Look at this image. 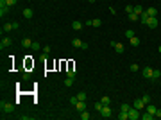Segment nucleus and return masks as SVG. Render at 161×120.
Instances as JSON below:
<instances>
[{
    "instance_id": "obj_5",
    "label": "nucleus",
    "mask_w": 161,
    "mask_h": 120,
    "mask_svg": "<svg viewBox=\"0 0 161 120\" xmlns=\"http://www.w3.org/2000/svg\"><path fill=\"white\" fill-rule=\"evenodd\" d=\"M132 108H136V109H140V111H141V109L145 108V102H143L141 99H136V100H132Z\"/></svg>"
},
{
    "instance_id": "obj_32",
    "label": "nucleus",
    "mask_w": 161,
    "mask_h": 120,
    "mask_svg": "<svg viewBox=\"0 0 161 120\" xmlns=\"http://www.w3.org/2000/svg\"><path fill=\"white\" fill-rule=\"evenodd\" d=\"M125 13H127V14L134 13V5H125Z\"/></svg>"
},
{
    "instance_id": "obj_12",
    "label": "nucleus",
    "mask_w": 161,
    "mask_h": 120,
    "mask_svg": "<svg viewBox=\"0 0 161 120\" xmlns=\"http://www.w3.org/2000/svg\"><path fill=\"white\" fill-rule=\"evenodd\" d=\"M149 18H150V16H149V14H147L145 11H143V13L140 14V22H141L143 25H147V22H149Z\"/></svg>"
},
{
    "instance_id": "obj_22",
    "label": "nucleus",
    "mask_w": 161,
    "mask_h": 120,
    "mask_svg": "<svg viewBox=\"0 0 161 120\" xmlns=\"http://www.w3.org/2000/svg\"><path fill=\"white\" fill-rule=\"evenodd\" d=\"M72 45H74V47H75V48H80V47H82V41H80L79 38H75V40L72 41Z\"/></svg>"
},
{
    "instance_id": "obj_40",
    "label": "nucleus",
    "mask_w": 161,
    "mask_h": 120,
    "mask_svg": "<svg viewBox=\"0 0 161 120\" xmlns=\"http://www.w3.org/2000/svg\"><path fill=\"white\" fill-rule=\"evenodd\" d=\"M16 2H18V0H5V4H7V5H11V7H13Z\"/></svg>"
},
{
    "instance_id": "obj_25",
    "label": "nucleus",
    "mask_w": 161,
    "mask_h": 120,
    "mask_svg": "<svg viewBox=\"0 0 161 120\" xmlns=\"http://www.w3.org/2000/svg\"><path fill=\"white\" fill-rule=\"evenodd\" d=\"M154 118V115H150V113H143L141 115V120H152Z\"/></svg>"
},
{
    "instance_id": "obj_45",
    "label": "nucleus",
    "mask_w": 161,
    "mask_h": 120,
    "mask_svg": "<svg viewBox=\"0 0 161 120\" xmlns=\"http://www.w3.org/2000/svg\"><path fill=\"white\" fill-rule=\"evenodd\" d=\"M158 50H159V54H161V45H159V48H158Z\"/></svg>"
},
{
    "instance_id": "obj_20",
    "label": "nucleus",
    "mask_w": 161,
    "mask_h": 120,
    "mask_svg": "<svg viewBox=\"0 0 161 120\" xmlns=\"http://www.w3.org/2000/svg\"><path fill=\"white\" fill-rule=\"evenodd\" d=\"M113 48H115L118 54H122V52H123V45H122V43H115V47H113Z\"/></svg>"
},
{
    "instance_id": "obj_7",
    "label": "nucleus",
    "mask_w": 161,
    "mask_h": 120,
    "mask_svg": "<svg viewBox=\"0 0 161 120\" xmlns=\"http://www.w3.org/2000/svg\"><path fill=\"white\" fill-rule=\"evenodd\" d=\"M152 72H154V68H149V66H145L141 74H143V77H145V79H152Z\"/></svg>"
},
{
    "instance_id": "obj_35",
    "label": "nucleus",
    "mask_w": 161,
    "mask_h": 120,
    "mask_svg": "<svg viewBox=\"0 0 161 120\" xmlns=\"http://www.w3.org/2000/svg\"><path fill=\"white\" fill-rule=\"evenodd\" d=\"M141 100H143V102H145V106H147V104L150 102V97H149V93H145V95L141 97Z\"/></svg>"
},
{
    "instance_id": "obj_38",
    "label": "nucleus",
    "mask_w": 161,
    "mask_h": 120,
    "mask_svg": "<svg viewBox=\"0 0 161 120\" xmlns=\"http://www.w3.org/2000/svg\"><path fill=\"white\" fill-rule=\"evenodd\" d=\"M131 70H132V72H138V70H140V66H138L136 63H132V65H131Z\"/></svg>"
},
{
    "instance_id": "obj_31",
    "label": "nucleus",
    "mask_w": 161,
    "mask_h": 120,
    "mask_svg": "<svg viewBox=\"0 0 161 120\" xmlns=\"http://www.w3.org/2000/svg\"><path fill=\"white\" fill-rule=\"evenodd\" d=\"M77 99L79 100H86V91H79L77 93Z\"/></svg>"
},
{
    "instance_id": "obj_37",
    "label": "nucleus",
    "mask_w": 161,
    "mask_h": 120,
    "mask_svg": "<svg viewBox=\"0 0 161 120\" xmlns=\"http://www.w3.org/2000/svg\"><path fill=\"white\" fill-rule=\"evenodd\" d=\"M129 109H131L129 104H122V106H120V111H129Z\"/></svg>"
},
{
    "instance_id": "obj_4",
    "label": "nucleus",
    "mask_w": 161,
    "mask_h": 120,
    "mask_svg": "<svg viewBox=\"0 0 161 120\" xmlns=\"http://www.w3.org/2000/svg\"><path fill=\"white\" fill-rule=\"evenodd\" d=\"M9 9H11V5H7L5 0H0V16H5L9 13Z\"/></svg>"
},
{
    "instance_id": "obj_2",
    "label": "nucleus",
    "mask_w": 161,
    "mask_h": 120,
    "mask_svg": "<svg viewBox=\"0 0 161 120\" xmlns=\"http://www.w3.org/2000/svg\"><path fill=\"white\" fill-rule=\"evenodd\" d=\"M127 113H129V120H138V118H141L140 109H136V108H132V106H131V109H129Z\"/></svg>"
},
{
    "instance_id": "obj_15",
    "label": "nucleus",
    "mask_w": 161,
    "mask_h": 120,
    "mask_svg": "<svg viewBox=\"0 0 161 120\" xmlns=\"http://www.w3.org/2000/svg\"><path fill=\"white\" fill-rule=\"evenodd\" d=\"M145 13H147L149 16H156V14H158V9H156V7H149V9H145Z\"/></svg>"
},
{
    "instance_id": "obj_11",
    "label": "nucleus",
    "mask_w": 161,
    "mask_h": 120,
    "mask_svg": "<svg viewBox=\"0 0 161 120\" xmlns=\"http://www.w3.org/2000/svg\"><path fill=\"white\" fill-rule=\"evenodd\" d=\"M72 29H75V31H82V22L74 20V22H72Z\"/></svg>"
},
{
    "instance_id": "obj_13",
    "label": "nucleus",
    "mask_w": 161,
    "mask_h": 120,
    "mask_svg": "<svg viewBox=\"0 0 161 120\" xmlns=\"http://www.w3.org/2000/svg\"><path fill=\"white\" fill-rule=\"evenodd\" d=\"M145 108H147V113H150V115H156V109H158V108H156L154 104H150V102H149Z\"/></svg>"
},
{
    "instance_id": "obj_42",
    "label": "nucleus",
    "mask_w": 161,
    "mask_h": 120,
    "mask_svg": "<svg viewBox=\"0 0 161 120\" xmlns=\"http://www.w3.org/2000/svg\"><path fill=\"white\" fill-rule=\"evenodd\" d=\"M154 117H158V118H161V109H159V108L156 109V115H154Z\"/></svg>"
},
{
    "instance_id": "obj_34",
    "label": "nucleus",
    "mask_w": 161,
    "mask_h": 120,
    "mask_svg": "<svg viewBox=\"0 0 161 120\" xmlns=\"http://www.w3.org/2000/svg\"><path fill=\"white\" fill-rule=\"evenodd\" d=\"M66 74H68V77H72V79H75V74H77V72H75L74 68H70V70H68Z\"/></svg>"
},
{
    "instance_id": "obj_29",
    "label": "nucleus",
    "mask_w": 161,
    "mask_h": 120,
    "mask_svg": "<svg viewBox=\"0 0 161 120\" xmlns=\"http://www.w3.org/2000/svg\"><path fill=\"white\" fill-rule=\"evenodd\" d=\"M80 118H82V120H88V118H90V113H88L86 109H84V111H80Z\"/></svg>"
},
{
    "instance_id": "obj_8",
    "label": "nucleus",
    "mask_w": 161,
    "mask_h": 120,
    "mask_svg": "<svg viewBox=\"0 0 161 120\" xmlns=\"http://www.w3.org/2000/svg\"><path fill=\"white\" fill-rule=\"evenodd\" d=\"M11 43H13V41H11V38H2V41H0V48H2V50H4V48H7Z\"/></svg>"
},
{
    "instance_id": "obj_27",
    "label": "nucleus",
    "mask_w": 161,
    "mask_h": 120,
    "mask_svg": "<svg viewBox=\"0 0 161 120\" xmlns=\"http://www.w3.org/2000/svg\"><path fill=\"white\" fill-rule=\"evenodd\" d=\"M100 102H102V104H111V99H109L108 95H104V97L100 99Z\"/></svg>"
},
{
    "instance_id": "obj_41",
    "label": "nucleus",
    "mask_w": 161,
    "mask_h": 120,
    "mask_svg": "<svg viewBox=\"0 0 161 120\" xmlns=\"http://www.w3.org/2000/svg\"><path fill=\"white\" fill-rule=\"evenodd\" d=\"M29 77H31L29 72H23V81H29Z\"/></svg>"
},
{
    "instance_id": "obj_26",
    "label": "nucleus",
    "mask_w": 161,
    "mask_h": 120,
    "mask_svg": "<svg viewBox=\"0 0 161 120\" xmlns=\"http://www.w3.org/2000/svg\"><path fill=\"white\" fill-rule=\"evenodd\" d=\"M134 36H136V34H134V31H131V29H129V31H125V38H129V40H131V38H134Z\"/></svg>"
},
{
    "instance_id": "obj_16",
    "label": "nucleus",
    "mask_w": 161,
    "mask_h": 120,
    "mask_svg": "<svg viewBox=\"0 0 161 120\" xmlns=\"http://www.w3.org/2000/svg\"><path fill=\"white\" fill-rule=\"evenodd\" d=\"M129 43H131L132 47H138L141 41H140V38H138V36H134V38H131V40H129Z\"/></svg>"
},
{
    "instance_id": "obj_6",
    "label": "nucleus",
    "mask_w": 161,
    "mask_h": 120,
    "mask_svg": "<svg viewBox=\"0 0 161 120\" xmlns=\"http://www.w3.org/2000/svg\"><path fill=\"white\" fill-rule=\"evenodd\" d=\"M147 27L156 29V27H158V18H156V16H150V18H149V22H147Z\"/></svg>"
},
{
    "instance_id": "obj_24",
    "label": "nucleus",
    "mask_w": 161,
    "mask_h": 120,
    "mask_svg": "<svg viewBox=\"0 0 161 120\" xmlns=\"http://www.w3.org/2000/svg\"><path fill=\"white\" fill-rule=\"evenodd\" d=\"M102 25V22L99 20V18H95V20H91V27H100Z\"/></svg>"
},
{
    "instance_id": "obj_44",
    "label": "nucleus",
    "mask_w": 161,
    "mask_h": 120,
    "mask_svg": "<svg viewBox=\"0 0 161 120\" xmlns=\"http://www.w3.org/2000/svg\"><path fill=\"white\" fill-rule=\"evenodd\" d=\"M93 2H97V0H90V4H93Z\"/></svg>"
},
{
    "instance_id": "obj_9",
    "label": "nucleus",
    "mask_w": 161,
    "mask_h": 120,
    "mask_svg": "<svg viewBox=\"0 0 161 120\" xmlns=\"http://www.w3.org/2000/svg\"><path fill=\"white\" fill-rule=\"evenodd\" d=\"M75 109H77V111H84V109H86V100H77Z\"/></svg>"
},
{
    "instance_id": "obj_21",
    "label": "nucleus",
    "mask_w": 161,
    "mask_h": 120,
    "mask_svg": "<svg viewBox=\"0 0 161 120\" xmlns=\"http://www.w3.org/2000/svg\"><path fill=\"white\" fill-rule=\"evenodd\" d=\"M161 77V70H154L152 72V81H158Z\"/></svg>"
},
{
    "instance_id": "obj_17",
    "label": "nucleus",
    "mask_w": 161,
    "mask_h": 120,
    "mask_svg": "<svg viewBox=\"0 0 161 120\" xmlns=\"http://www.w3.org/2000/svg\"><path fill=\"white\" fill-rule=\"evenodd\" d=\"M127 18H129L131 22H138V20H140V14H136V13H131V14H127Z\"/></svg>"
},
{
    "instance_id": "obj_36",
    "label": "nucleus",
    "mask_w": 161,
    "mask_h": 120,
    "mask_svg": "<svg viewBox=\"0 0 161 120\" xmlns=\"http://www.w3.org/2000/svg\"><path fill=\"white\" fill-rule=\"evenodd\" d=\"M31 48H32V50H40V48H43V47H41L40 43H36V41H32V47H31Z\"/></svg>"
},
{
    "instance_id": "obj_3",
    "label": "nucleus",
    "mask_w": 161,
    "mask_h": 120,
    "mask_svg": "<svg viewBox=\"0 0 161 120\" xmlns=\"http://www.w3.org/2000/svg\"><path fill=\"white\" fill-rule=\"evenodd\" d=\"M100 115H102L104 118H109V117L113 115V109L109 108V104H104V106H102V109H100Z\"/></svg>"
},
{
    "instance_id": "obj_18",
    "label": "nucleus",
    "mask_w": 161,
    "mask_h": 120,
    "mask_svg": "<svg viewBox=\"0 0 161 120\" xmlns=\"http://www.w3.org/2000/svg\"><path fill=\"white\" fill-rule=\"evenodd\" d=\"M9 31H13V23H4L2 32H9Z\"/></svg>"
},
{
    "instance_id": "obj_43",
    "label": "nucleus",
    "mask_w": 161,
    "mask_h": 120,
    "mask_svg": "<svg viewBox=\"0 0 161 120\" xmlns=\"http://www.w3.org/2000/svg\"><path fill=\"white\" fill-rule=\"evenodd\" d=\"M20 118L22 120H31V117H27V115H20Z\"/></svg>"
},
{
    "instance_id": "obj_10",
    "label": "nucleus",
    "mask_w": 161,
    "mask_h": 120,
    "mask_svg": "<svg viewBox=\"0 0 161 120\" xmlns=\"http://www.w3.org/2000/svg\"><path fill=\"white\" fill-rule=\"evenodd\" d=\"M22 14H23V16H25V18H27V20H31V18H32V14H34V13H32V9H31V7H25V9H23V13H22Z\"/></svg>"
},
{
    "instance_id": "obj_14",
    "label": "nucleus",
    "mask_w": 161,
    "mask_h": 120,
    "mask_svg": "<svg viewBox=\"0 0 161 120\" xmlns=\"http://www.w3.org/2000/svg\"><path fill=\"white\" fill-rule=\"evenodd\" d=\"M22 45H23L25 48H31V47H32V40H31V38H23V40H22Z\"/></svg>"
},
{
    "instance_id": "obj_1",
    "label": "nucleus",
    "mask_w": 161,
    "mask_h": 120,
    "mask_svg": "<svg viewBox=\"0 0 161 120\" xmlns=\"http://www.w3.org/2000/svg\"><path fill=\"white\" fill-rule=\"evenodd\" d=\"M0 109H2V113H13V111H14V106H13L11 102L2 100V102H0Z\"/></svg>"
},
{
    "instance_id": "obj_28",
    "label": "nucleus",
    "mask_w": 161,
    "mask_h": 120,
    "mask_svg": "<svg viewBox=\"0 0 161 120\" xmlns=\"http://www.w3.org/2000/svg\"><path fill=\"white\" fill-rule=\"evenodd\" d=\"M102 106H104V104H102V102H100V100H99V102H95V104H93V108H95V111H100V109H102Z\"/></svg>"
},
{
    "instance_id": "obj_19",
    "label": "nucleus",
    "mask_w": 161,
    "mask_h": 120,
    "mask_svg": "<svg viewBox=\"0 0 161 120\" xmlns=\"http://www.w3.org/2000/svg\"><path fill=\"white\" fill-rule=\"evenodd\" d=\"M118 118L120 120H129V113H127V111H120V113H118Z\"/></svg>"
},
{
    "instance_id": "obj_33",
    "label": "nucleus",
    "mask_w": 161,
    "mask_h": 120,
    "mask_svg": "<svg viewBox=\"0 0 161 120\" xmlns=\"http://www.w3.org/2000/svg\"><path fill=\"white\" fill-rule=\"evenodd\" d=\"M41 50H43V52H45V56H48V54H50V50H52V48H50V45H45V47H43V48H41Z\"/></svg>"
},
{
    "instance_id": "obj_39",
    "label": "nucleus",
    "mask_w": 161,
    "mask_h": 120,
    "mask_svg": "<svg viewBox=\"0 0 161 120\" xmlns=\"http://www.w3.org/2000/svg\"><path fill=\"white\" fill-rule=\"evenodd\" d=\"M77 100H79L77 97H72V99H70V104H72V106H75V104H77Z\"/></svg>"
},
{
    "instance_id": "obj_23",
    "label": "nucleus",
    "mask_w": 161,
    "mask_h": 120,
    "mask_svg": "<svg viewBox=\"0 0 161 120\" xmlns=\"http://www.w3.org/2000/svg\"><path fill=\"white\" fill-rule=\"evenodd\" d=\"M143 11H145V9H143V7H141L140 4H138V5H134V13H136V14H141Z\"/></svg>"
},
{
    "instance_id": "obj_30",
    "label": "nucleus",
    "mask_w": 161,
    "mask_h": 120,
    "mask_svg": "<svg viewBox=\"0 0 161 120\" xmlns=\"http://www.w3.org/2000/svg\"><path fill=\"white\" fill-rule=\"evenodd\" d=\"M72 84H74V79H72V77H66V79H65V86H68V88H70Z\"/></svg>"
}]
</instances>
